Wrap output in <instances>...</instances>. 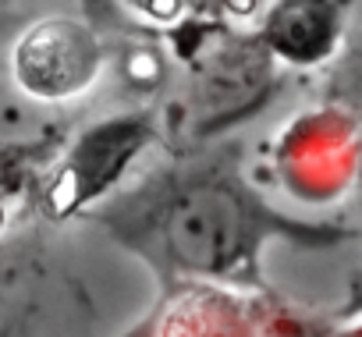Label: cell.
Here are the masks:
<instances>
[{
    "mask_svg": "<svg viewBox=\"0 0 362 337\" xmlns=\"http://www.w3.org/2000/svg\"><path fill=\"white\" fill-rule=\"evenodd\" d=\"M25 40H33L43 54H54V61H33V57H15L18 78L29 93L57 100V96H71L78 89L89 85L100 54L93 36L75 25V22H43L36 25Z\"/></svg>",
    "mask_w": 362,
    "mask_h": 337,
    "instance_id": "cell-1",
    "label": "cell"
}]
</instances>
